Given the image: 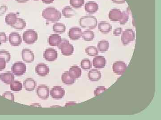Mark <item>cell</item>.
I'll return each mask as SVG.
<instances>
[{
    "mask_svg": "<svg viewBox=\"0 0 161 120\" xmlns=\"http://www.w3.org/2000/svg\"><path fill=\"white\" fill-rule=\"evenodd\" d=\"M43 17L48 22H55L60 20L61 12L54 7H47L42 12Z\"/></svg>",
    "mask_w": 161,
    "mask_h": 120,
    "instance_id": "cell-1",
    "label": "cell"
},
{
    "mask_svg": "<svg viewBox=\"0 0 161 120\" xmlns=\"http://www.w3.org/2000/svg\"><path fill=\"white\" fill-rule=\"evenodd\" d=\"M98 21L93 16H86L80 18L79 25L82 28L94 29L97 26Z\"/></svg>",
    "mask_w": 161,
    "mask_h": 120,
    "instance_id": "cell-2",
    "label": "cell"
},
{
    "mask_svg": "<svg viewBox=\"0 0 161 120\" xmlns=\"http://www.w3.org/2000/svg\"><path fill=\"white\" fill-rule=\"evenodd\" d=\"M57 47L60 49L61 53L66 56L71 55L75 51L74 46L65 39H61Z\"/></svg>",
    "mask_w": 161,
    "mask_h": 120,
    "instance_id": "cell-3",
    "label": "cell"
},
{
    "mask_svg": "<svg viewBox=\"0 0 161 120\" xmlns=\"http://www.w3.org/2000/svg\"><path fill=\"white\" fill-rule=\"evenodd\" d=\"M38 38L37 33L33 29H28L23 33V41L27 45L33 44L36 42Z\"/></svg>",
    "mask_w": 161,
    "mask_h": 120,
    "instance_id": "cell-4",
    "label": "cell"
},
{
    "mask_svg": "<svg viewBox=\"0 0 161 120\" xmlns=\"http://www.w3.org/2000/svg\"><path fill=\"white\" fill-rule=\"evenodd\" d=\"M135 32L132 29H127L123 32L122 34L121 39L123 45H128L131 42H133L135 40Z\"/></svg>",
    "mask_w": 161,
    "mask_h": 120,
    "instance_id": "cell-5",
    "label": "cell"
},
{
    "mask_svg": "<svg viewBox=\"0 0 161 120\" xmlns=\"http://www.w3.org/2000/svg\"><path fill=\"white\" fill-rule=\"evenodd\" d=\"M26 65L22 62H17L12 66L11 70L13 73L17 76H22L26 72Z\"/></svg>",
    "mask_w": 161,
    "mask_h": 120,
    "instance_id": "cell-6",
    "label": "cell"
},
{
    "mask_svg": "<svg viewBox=\"0 0 161 120\" xmlns=\"http://www.w3.org/2000/svg\"><path fill=\"white\" fill-rule=\"evenodd\" d=\"M127 66L124 62H116L113 63L112 66V71L115 74L122 75L126 70Z\"/></svg>",
    "mask_w": 161,
    "mask_h": 120,
    "instance_id": "cell-7",
    "label": "cell"
},
{
    "mask_svg": "<svg viewBox=\"0 0 161 120\" xmlns=\"http://www.w3.org/2000/svg\"><path fill=\"white\" fill-rule=\"evenodd\" d=\"M65 92L61 86H54L50 91V95L53 98L60 99L65 95Z\"/></svg>",
    "mask_w": 161,
    "mask_h": 120,
    "instance_id": "cell-8",
    "label": "cell"
},
{
    "mask_svg": "<svg viewBox=\"0 0 161 120\" xmlns=\"http://www.w3.org/2000/svg\"><path fill=\"white\" fill-rule=\"evenodd\" d=\"M58 54L57 50L53 48H47L44 52L43 57L47 62H54L57 60Z\"/></svg>",
    "mask_w": 161,
    "mask_h": 120,
    "instance_id": "cell-9",
    "label": "cell"
},
{
    "mask_svg": "<svg viewBox=\"0 0 161 120\" xmlns=\"http://www.w3.org/2000/svg\"><path fill=\"white\" fill-rule=\"evenodd\" d=\"M36 93L37 95L40 98L47 99L49 97V88L45 85H40L37 88Z\"/></svg>",
    "mask_w": 161,
    "mask_h": 120,
    "instance_id": "cell-10",
    "label": "cell"
},
{
    "mask_svg": "<svg viewBox=\"0 0 161 120\" xmlns=\"http://www.w3.org/2000/svg\"><path fill=\"white\" fill-rule=\"evenodd\" d=\"M9 41L13 46H19L22 42V38L18 32H12L9 35Z\"/></svg>",
    "mask_w": 161,
    "mask_h": 120,
    "instance_id": "cell-11",
    "label": "cell"
},
{
    "mask_svg": "<svg viewBox=\"0 0 161 120\" xmlns=\"http://www.w3.org/2000/svg\"><path fill=\"white\" fill-rule=\"evenodd\" d=\"M36 72L40 77H46L48 74L49 69L48 66L43 63L38 64L35 69Z\"/></svg>",
    "mask_w": 161,
    "mask_h": 120,
    "instance_id": "cell-12",
    "label": "cell"
},
{
    "mask_svg": "<svg viewBox=\"0 0 161 120\" xmlns=\"http://www.w3.org/2000/svg\"><path fill=\"white\" fill-rule=\"evenodd\" d=\"M22 59L26 63H31L34 61V53L30 49H24L22 51Z\"/></svg>",
    "mask_w": 161,
    "mask_h": 120,
    "instance_id": "cell-13",
    "label": "cell"
},
{
    "mask_svg": "<svg viewBox=\"0 0 161 120\" xmlns=\"http://www.w3.org/2000/svg\"><path fill=\"white\" fill-rule=\"evenodd\" d=\"M82 32L81 29L78 27H73L69 29L68 36L69 38L73 40L79 39L82 37Z\"/></svg>",
    "mask_w": 161,
    "mask_h": 120,
    "instance_id": "cell-14",
    "label": "cell"
},
{
    "mask_svg": "<svg viewBox=\"0 0 161 120\" xmlns=\"http://www.w3.org/2000/svg\"><path fill=\"white\" fill-rule=\"evenodd\" d=\"M123 12L120 9H115L110 10L109 13V19L112 22H119L122 18Z\"/></svg>",
    "mask_w": 161,
    "mask_h": 120,
    "instance_id": "cell-15",
    "label": "cell"
},
{
    "mask_svg": "<svg viewBox=\"0 0 161 120\" xmlns=\"http://www.w3.org/2000/svg\"><path fill=\"white\" fill-rule=\"evenodd\" d=\"M93 66L98 69L103 68L107 64V60L104 57L97 56L93 60Z\"/></svg>",
    "mask_w": 161,
    "mask_h": 120,
    "instance_id": "cell-16",
    "label": "cell"
},
{
    "mask_svg": "<svg viewBox=\"0 0 161 120\" xmlns=\"http://www.w3.org/2000/svg\"><path fill=\"white\" fill-rule=\"evenodd\" d=\"M85 10L89 13H94L97 12L99 9L98 3L93 1L87 2L85 5Z\"/></svg>",
    "mask_w": 161,
    "mask_h": 120,
    "instance_id": "cell-17",
    "label": "cell"
},
{
    "mask_svg": "<svg viewBox=\"0 0 161 120\" xmlns=\"http://www.w3.org/2000/svg\"><path fill=\"white\" fill-rule=\"evenodd\" d=\"M14 74L10 72L0 74V80L6 85H10L14 81Z\"/></svg>",
    "mask_w": 161,
    "mask_h": 120,
    "instance_id": "cell-18",
    "label": "cell"
},
{
    "mask_svg": "<svg viewBox=\"0 0 161 120\" xmlns=\"http://www.w3.org/2000/svg\"><path fill=\"white\" fill-rule=\"evenodd\" d=\"M24 88L27 91H32L37 86L36 82L31 78H27L23 82Z\"/></svg>",
    "mask_w": 161,
    "mask_h": 120,
    "instance_id": "cell-19",
    "label": "cell"
},
{
    "mask_svg": "<svg viewBox=\"0 0 161 120\" xmlns=\"http://www.w3.org/2000/svg\"><path fill=\"white\" fill-rule=\"evenodd\" d=\"M98 27L99 31L104 34L109 33L112 29L111 24L106 21H102L98 23Z\"/></svg>",
    "mask_w": 161,
    "mask_h": 120,
    "instance_id": "cell-20",
    "label": "cell"
},
{
    "mask_svg": "<svg viewBox=\"0 0 161 120\" xmlns=\"http://www.w3.org/2000/svg\"><path fill=\"white\" fill-rule=\"evenodd\" d=\"M88 78L92 82H98L101 78V73L97 69H92L88 72Z\"/></svg>",
    "mask_w": 161,
    "mask_h": 120,
    "instance_id": "cell-21",
    "label": "cell"
},
{
    "mask_svg": "<svg viewBox=\"0 0 161 120\" xmlns=\"http://www.w3.org/2000/svg\"><path fill=\"white\" fill-rule=\"evenodd\" d=\"M61 80L64 84L67 85H73L75 83L76 80L72 77L69 71L64 72L61 76Z\"/></svg>",
    "mask_w": 161,
    "mask_h": 120,
    "instance_id": "cell-22",
    "label": "cell"
},
{
    "mask_svg": "<svg viewBox=\"0 0 161 120\" xmlns=\"http://www.w3.org/2000/svg\"><path fill=\"white\" fill-rule=\"evenodd\" d=\"M17 18V16L16 13L10 12L5 17V22L7 25L12 26L16 23Z\"/></svg>",
    "mask_w": 161,
    "mask_h": 120,
    "instance_id": "cell-23",
    "label": "cell"
},
{
    "mask_svg": "<svg viewBox=\"0 0 161 120\" xmlns=\"http://www.w3.org/2000/svg\"><path fill=\"white\" fill-rule=\"evenodd\" d=\"M69 72L72 77L75 80L81 76V69L78 66H72L69 70Z\"/></svg>",
    "mask_w": 161,
    "mask_h": 120,
    "instance_id": "cell-24",
    "label": "cell"
},
{
    "mask_svg": "<svg viewBox=\"0 0 161 120\" xmlns=\"http://www.w3.org/2000/svg\"><path fill=\"white\" fill-rule=\"evenodd\" d=\"M61 39L60 35L52 34L48 37V44L52 46H57Z\"/></svg>",
    "mask_w": 161,
    "mask_h": 120,
    "instance_id": "cell-25",
    "label": "cell"
},
{
    "mask_svg": "<svg viewBox=\"0 0 161 120\" xmlns=\"http://www.w3.org/2000/svg\"><path fill=\"white\" fill-rule=\"evenodd\" d=\"M110 44L107 40H101L99 41L98 44V49L100 52H104L108 51L109 48Z\"/></svg>",
    "mask_w": 161,
    "mask_h": 120,
    "instance_id": "cell-26",
    "label": "cell"
},
{
    "mask_svg": "<svg viewBox=\"0 0 161 120\" xmlns=\"http://www.w3.org/2000/svg\"><path fill=\"white\" fill-rule=\"evenodd\" d=\"M66 29V26L63 23H57L53 26V31L57 33H63Z\"/></svg>",
    "mask_w": 161,
    "mask_h": 120,
    "instance_id": "cell-27",
    "label": "cell"
},
{
    "mask_svg": "<svg viewBox=\"0 0 161 120\" xmlns=\"http://www.w3.org/2000/svg\"><path fill=\"white\" fill-rule=\"evenodd\" d=\"M82 37L85 41L89 42L94 39L95 34L93 31L90 30H86L82 32Z\"/></svg>",
    "mask_w": 161,
    "mask_h": 120,
    "instance_id": "cell-28",
    "label": "cell"
},
{
    "mask_svg": "<svg viewBox=\"0 0 161 120\" xmlns=\"http://www.w3.org/2000/svg\"><path fill=\"white\" fill-rule=\"evenodd\" d=\"M26 26V22L25 20L21 18H18L16 23L12 26L14 29L17 30H22L25 28Z\"/></svg>",
    "mask_w": 161,
    "mask_h": 120,
    "instance_id": "cell-29",
    "label": "cell"
},
{
    "mask_svg": "<svg viewBox=\"0 0 161 120\" xmlns=\"http://www.w3.org/2000/svg\"><path fill=\"white\" fill-rule=\"evenodd\" d=\"M62 14L64 17L70 18L75 15V12L74 9L69 6H66L62 9Z\"/></svg>",
    "mask_w": 161,
    "mask_h": 120,
    "instance_id": "cell-30",
    "label": "cell"
},
{
    "mask_svg": "<svg viewBox=\"0 0 161 120\" xmlns=\"http://www.w3.org/2000/svg\"><path fill=\"white\" fill-rule=\"evenodd\" d=\"M10 85V89L14 92L21 91L23 88L22 83L19 81H14Z\"/></svg>",
    "mask_w": 161,
    "mask_h": 120,
    "instance_id": "cell-31",
    "label": "cell"
},
{
    "mask_svg": "<svg viewBox=\"0 0 161 120\" xmlns=\"http://www.w3.org/2000/svg\"><path fill=\"white\" fill-rule=\"evenodd\" d=\"M85 52L90 56H95L98 54V50L96 47L94 46H89L86 48Z\"/></svg>",
    "mask_w": 161,
    "mask_h": 120,
    "instance_id": "cell-32",
    "label": "cell"
},
{
    "mask_svg": "<svg viewBox=\"0 0 161 120\" xmlns=\"http://www.w3.org/2000/svg\"><path fill=\"white\" fill-rule=\"evenodd\" d=\"M81 68L84 70H89L92 68V64L91 61L87 58L81 60L80 62Z\"/></svg>",
    "mask_w": 161,
    "mask_h": 120,
    "instance_id": "cell-33",
    "label": "cell"
},
{
    "mask_svg": "<svg viewBox=\"0 0 161 120\" xmlns=\"http://www.w3.org/2000/svg\"><path fill=\"white\" fill-rule=\"evenodd\" d=\"M69 2L72 7L79 8L83 6L84 0H69Z\"/></svg>",
    "mask_w": 161,
    "mask_h": 120,
    "instance_id": "cell-34",
    "label": "cell"
},
{
    "mask_svg": "<svg viewBox=\"0 0 161 120\" xmlns=\"http://www.w3.org/2000/svg\"><path fill=\"white\" fill-rule=\"evenodd\" d=\"M0 58L5 59L7 63H8L10 62L11 60V56L9 52L2 50L0 51Z\"/></svg>",
    "mask_w": 161,
    "mask_h": 120,
    "instance_id": "cell-35",
    "label": "cell"
},
{
    "mask_svg": "<svg viewBox=\"0 0 161 120\" xmlns=\"http://www.w3.org/2000/svg\"><path fill=\"white\" fill-rule=\"evenodd\" d=\"M123 16L121 19L119 21L121 25H125L129 19V15L126 12L123 11Z\"/></svg>",
    "mask_w": 161,
    "mask_h": 120,
    "instance_id": "cell-36",
    "label": "cell"
},
{
    "mask_svg": "<svg viewBox=\"0 0 161 120\" xmlns=\"http://www.w3.org/2000/svg\"><path fill=\"white\" fill-rule=\"evenodd\" d=\"M106 90L107 88L104 86H98L95 89V91H94L95 96H97L98 95L101 94Z\"/></svg>",
    "mask_w": 161,
    "mask_h": 120,
    "instance_id": "cell-37",
    "label": "cell"
},
{
    "mask_svg": "<svg viewBox=\"0 0 161 120\" xmlns=\"http://www.w3.org/2000/svg\"><path fill=\"white\" fill-rule=\"evenodd\" d=\"M3 97L11 101H14V95L10 91H6L4 92L3 94Z\"/></svg>",
    "mask_w": 161,
    "mask_h": 120,
    "instance_id": "cell-38",
    "label": "cell"
},
{
    "mask_svg": "<svg viewBox=\"0 0 161 120\" xmlns=\"http://www.w3.org/2000/svg\"><path fill=\"white\" fill-rule=\"evenodd\" d=\"M7 40H8V38H7V36L5 32H0V44L6 43Z\"/></svg>",
    "mask_w": 161,
    "mask_h": 120,
    "instance_id": "cell-39",
    "label": "cell"
},
{
    "mask_svg": "<svg viewBox=\"0 0 161 120\" xmlns=\"http://www.w3.org/2000/svg\"><path fill=\"white\" fill-rule=\"evenodd\" d=\"M7 62L3 58H0V71L3 70L6 68Z\"/></svg>",
    "mask_w": 161,
    "mask_h": 120,
    "instance_id": "cell-40",
    "label": "cell"
},
{
    "mask_svg": "<svg viewBox=\"0 0 161 120\" xmlns=\"http://www.w3.org/2000/svg\"><path fill=\"white\" fill-rule=\"evenodd\" d=\"M122 31V28H121V27L116 28V29H114V31H113V35L115 36H118L120 35L121 34Z\"/></svg>",
    "mask_w": 161,
    "mask_h": 120,
    "instance_id": "cell-41",
    "label": "cell"
},
{
    "mask_svg": "<svg viewBox=\"0 0 161 120\" xmlns=\"http://www.w3.org/2000/svg\"><path fill=\"white\" fill-rule=\"evenodd\" d=\"M8 9L7 6H3L0 7V16L3 15L5 13Z\"/></svg>",
    "mask_w": 161,
    "mask_h": 120,
    "instance_id": "cell-42",
    "label": "cell"
},
{
    "mask_svg": "<svg viewBox=\"0 0 161 120\" xmlns=\"http://www.w3.org/2000/svg\"><path fill=\"white\" fill-rule=\"evenodd\" d=\"M112 1L113 2L117 4H122L126 2V0H112Z\"/></svg>",
    "mask_w": 161,
    "mask_h": 120,
    "instance_id": "cell-43",
    "label": "cell"
},
{
    "mask_svg": "<svg viewBox=\"0 0 161 120\" xmlns=\"http://www.w3.org/2000/svg\"><path fill=\"white\" fill-rule=\"evenodd\" d=\"M42 1L43 3H46V4H50V3L53 2L54 0H42Z\"/></svg>",
    "mask_w": 161,
    "mask_h": 120,
    "instance_id": "cell-44",
    "label": "cell"
},
{
    "mask_svg": "<svg viewBox=\"0 0 161 120\" xmlns=\"http://www.w3.org/2000/svg\"><path fill=\"white\" fill-rule=\"evenodd\" d=\"M76 103L75 102H69L67 103L66 105H65V106H71V105H75L76 104Z\"/></svg>",
    "mask_w": 161,
    "mask_h": 120,
    "instance_id": "cell-45",
    "label": "cell"
},
{
    "mask_svg": "<svg viewBox=\"0 0 161 120\" xmlns=\"http://www.w3.org/2000/svg\"><path fill=\"white\" fill-rule=\"evenodd\" d=\"M18 3H26L29 1V0H15Z\"/></svg>",
    "mask_w": 161,
    "mask_h": 120,
    "instance_id": "cell-46",
    "label": "cell"
},
{
    "mask_svg": "<svg viewBox=\"0 0 161 120\" xmlns=\"http://www.w3.org/2000/svg\"><path fill=\"white\" fill-rule=\"evenodd\" d=\"M31 106H40V107H41V106H40V104H38V103H37V104H33V105H31Z\"/></svg>",
    "mask_w": 161,
    "mask_h": 120,
    "instance_id": "cell-47",
    "label": "cell"
},
{
    "mask_svg": "<svg viewBox=\"0 0 161 120\" xmlns=\"http://www.w3.org/2000/svg\"><path fill=\"white\" fill-rule=\"evenodd\" d=\"M35 1H38V0H35Z\"/></svg>",
    "mask_w": 161,
    "mask_h": 120,
    "instance_id": "cell-48",
    "label": "cell"
}]
</instances>
